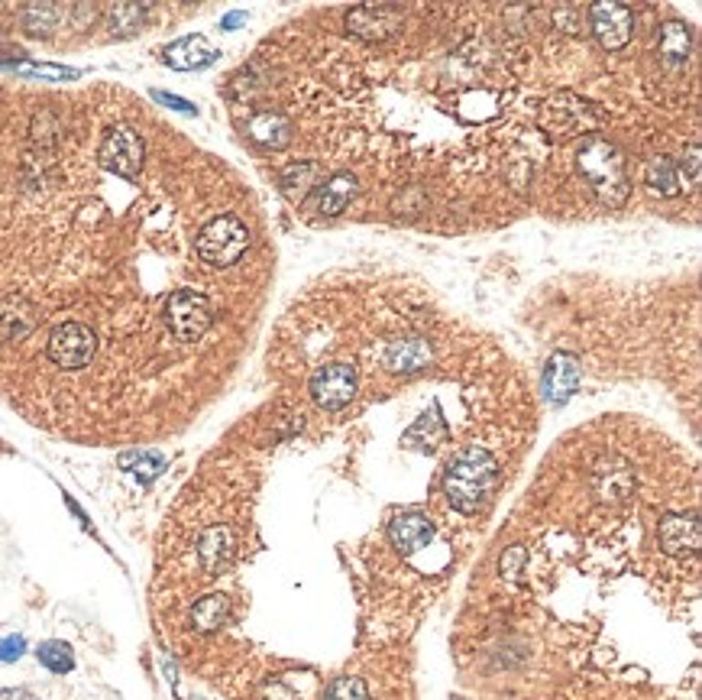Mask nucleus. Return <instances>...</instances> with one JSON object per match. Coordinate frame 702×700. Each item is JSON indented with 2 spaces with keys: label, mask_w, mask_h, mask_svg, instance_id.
Listing matches in <instances>:
<instances>
[{
  "label": "nucleus",
  "mask_w": 702,
  "mask_h": 700,
  "mask_svg": "<svg viewBox=\"0 0 702 700\" xmlns=\"http://www.w3.org/2000/svg\"><path fill=\"white\" fill-rule=\"evenodd\" d=\"M230 555H234V536L227 525H211L204 536L198 538V557L204 571L217 574L220 567H227Z\"/></svg>",
  "instance_id": "obj_18"
},
{
  "label": "nucleus",
  "mask_w": 702,
  "mask_h": 700,
  "mask_svg": "<svg viewBox=\"0 0 702 700\" xmlns=\"http://www.w3.org/2000/svg\"><path fill=\"white\" fill-rule=\"evenodd\" d=\"M689 182H699V146H689Z\"/></svg>",
  "instance_id": "obj_31"
},
{
  "label": "nucleus",
  "mask_w": 702,
  "mask_h": 700,
  "mask_svg": "<svg viewBox=\"0 0 702 700\" xmlns=\"http://www.w3.org/2000/svg\"><path fill=\"white\" fill-rule=\"evenodd\" d=\"M52 20H56V10L52 7H29L26 10V27L33 29V33H39V27H49Z\"/></svg>",
  "instance_id": "obj_29"
},
{
  "label": "nucleus",
  "mask_w": 702,
  "mask_h": 700,
  "mask_svg": "<svg viewBox=\"0 0 702 700\" xmlns=\"http://www.w3.org/2000/svg\"><path fill=\"white\" fill-rule=\"evenodd\" d=\"M314 179H318V165L314 163H295V165H288V169L282 172V188L285 192H305L308 186H314Z\"/></svg>",
  "instance_id": "obj_26"
},
{
  "label": "nucleus",
  "mask_w": 702,
  "mask_h": 700,
  "mask_svg": "<svg viewBox=\"0 0 702 700\" xmlns=\"http://www.w3.org/2000/svg\"><path fill=\"white\" fill-rule=\"evenodd\" d=\"M230 616V600L224 593H211V597H201L198 603L192 607V626L198 632H214L227 622Z\"/></svg>",
  "instance_id": "obj_19"
},
{
  "label": "nucleus",
  "mask_w": 702,
  "mask_h": 700,
  "mask_svg": "<svg viewBox=\"0 0 702 700\" xmlns=\"http://www.w3.org/2000/svg\"><path fill=\"white\" fill-rule=\"evenodd\" d=\"M311 399L318 402L324 412H343L350 402L356 399V366L350 364H324L314 370L311 383Z\"/></svg>",
  "instance_id": "obj_8"
},
{
  "label": "nucleus",
  "mask_w": 702,
  "mask_h": 700,
  "mask_svg": "<svg viewBox=\"0 0 702 700\" xmlns=\"http://www.w3.org/2000/svg\"><path fill=\"white\" fill-rule=\"evenodd\" d=\"M243 20H246V14H243V10H234V14L224 16V23H220V27H224V29H234V27H240Z\"/></svg>",
  "instance_id": "obj_32"
},
{
  "label": "nucleus",
  "mask_w": 702,
  "mask_h": 700,
  "mask_svg": "<svg viewBox=\"0 0 702 700\" xmlns=\"http://www.w3.org/2000/svg\"><path fill=\"white\" fill-rule=\"evenodd\" d=\"M23 652H26V639H23V636H7V639H0V662H4V664L20 662Z\"/></svg>",
  "instance_id": "obj_27"
},
{
  "label": "nucleus",
  "mask_w": 702,
  "mask_h": 700,
  "mask_svg": "<svg viewBox=\"0 0 702 700\" xmlns=\"http://www.w3.org/2000/svg\"><path fill=\"white\" fill-rule=\"evenodd\" d=\"M152 101H159V104H165V108H172V111H182V114H198V108H194L192 101L178 98V94H169V91H152Z\"/></svg>",
  "instance_id": "obj_28"
},
{
  "label": "nucleus",
  "mask_w": 702,
  "mask_h": 700,
  "mask_svg": "<svg viewBox=\"0 0 702 700\" xmlns=\"http://www.w3.org/2000/svg\"><path fill=\"white\" fill-rule=\"evenodd\" d=\"M538 123L540 130H547V133L553 136H576V133H589V130L596 127V114H592V108H589L582 98L561 91L557 98H550L544 108H540Z\"/></svg>",
  "instance_id": "obj_6"
},
{
  "label": "nucleus",
  "mask_w": 702,
  "mask_h": 700,
  "mask_svg": "<svg viewBox=\"0 0 702 700\" xmlns=\"http://www.w3.org/2000/svg\"><path fill=\"white\" fill-rule=\"evenodd\" d=\"M98 159L107 172H114L120 179H136L142 169V159H146V143L133 127H114L104 136Z\"/></svg>",
  "instance_id": "obj_7"
},
{
  "label": "nucleus",
  "mask_w": 702,
  "mask_h": 700,
  "mask_svg": "<svg viewBox=\"0 0 702 700\" xmlns=\"http://www.w3.org/2000/svg\"><path fill=\"white\" fill-rule=\"evenodd\" d=\"M347 27L362 39H385L402 27V14L395 7H356L347 14Z\"/></svg>",
  "instance_id": "obj_15"
},
{
  "label": "nucleus",
  "mask_w": 702,
  "mask_h": 700,
  "mask_svg": "<svg viewBox=\"0 0 702 700\" xmlns=\"http://www.w3.org/2000/svg\"><path fill=\"white\" fill-rule=\"evenodd\" d=\"M496 477H498L496 458H492L486 448H479V444H469V448L456 451L454 461L447 464V473H444V496H447V503L460 515H473L479 513L486 496L492 493Z\"/></svg>",
  "instance_id": "obj_1"
},
{
  "label": "nucleus",
  "mask_w": 702,
  "mask_h": 700,
  "mask_svg": "<svg viewBox=\"0 0 702 700\" xmlns=\"http://www.w3.org/2000/svg\"><path fill=\"white\" fill-rule=\"evenodd\" d=\"M589 23H592V33L602 43V49L618 52L632 43L634 14L624 4H596L589 10Z\"/></svg>",
  "instance_id": "obj_9"
},
{
  "label": "nucleus",
  "mask_w": 702,
  "mask_h": 700,
  "mask_svg": "<svg viewBox=\"0 0 702 700\" xmlns=\"http://www.w3.org/2000/svg\"><path fill=\"white\" fill-rule=\"evenodd\" d=\"M689 49H693V33L686 23L674 20L667 27H660V56L667 62H686Z\"/></svg>",
  "instance_id": "obj_21"
},
{
  "label": "nucleus",
  "mask_w": 702,
  "mask_h": 700,
  "mask_svg": "<svg viewBox=\"0 0 702 700\" xmlns=\"http://www.w3.org/2000/svg\"><path fill=\"white\" fill-rule=\"evenodd\" d=\"M353 195H356L353 172H334L330 179H324L305 198V211H311V215H318V217H334L353 201Z\"/></svg>",
  "instance_id": "obj_11"
},
{
  "label": "nucleus",
  "mask_w": 702,
  "mask_h": 700,
  "mask_svg": "<svg viewBox=\"0 0 702 700\" xmlns=\"http://www.w3.org/2000/svg\"><path fill=\"white\" fill-rule=\"evenodd\" d=\"M644 182L654 188V192L667 195V198L680 192V172H676L674 159L654 156L651 163H647V169H644Z\"/></svg>",
  "instance_id": "obj_22"
},
{
  "label": "nucleus",
  "mask_w": 702,
  "mask_h": 700,
  "mask_svg": "<svg viewBox=\"0 0 702 700\" xmlns=\"http://www.w3.org/2000/svg\"><path fill=\"white\" fill-rule=\"evenodd\" d=\"M217 58V52L204 43V37H184L165 49V65L178 69V72H192V69H204Z\"/></svg>",
  "instance_id": "obj_17"
},
{
  "label": "nucleus",
  "mask_w": 702,
  "mask_h": 700,
  "mask_svg": "<svg viewBox=\"0 0 702 700\" xmlns=\"http://www.w3.org/2000/svg\"><path fill=\"white\" fill-rule=\"evenodd\" d=\"M434 360V344L421 334H408V337H395V341L385 344L382 350V366L392 373H421L424 366H431Z\"/></svg>",
  "instance_id": "obj_10"
},
{
  "label": "nucleus",
  "mask_w": 702,
  "mask_h": 700,
  "mask_svg": "<svg viewBox=\"0 0 702 700\" xmlns=\"http://www.w3.org/2000/svg\"><path fill=\"white\" fill-rule=\"evenodd\" d=\"M36 658H39V664L52 674H68L71 668H75V652H71V645L62 642V639L43 642L36 649Z\"/></svg>",
  "instance_id": "obj_23"
},
{
  "label": "nucleus",
  "mask_w": 702,
  "mask_h": 700,
  "mask_svg": "<svg viewBox=\"0 0 702 700\" xmlns=\"http://www.w3.org/2000/svg\"><path fill=\"white\" fill-rule=\"evenodd\" d=\"M16 75H29V79H49V81H71L79 79L75 69H65V65H39V62H14L10 65Z\"/></svg>",
  "instance_id": "obj_25"
},
{
  "label": "nucleus",
  "mask_w": 702,
  "mask_h": 700,
  "mask_svg": "<svg viewBox=\"0 0 702 700\" xmlns=\"http://www.w3.org/2000/svg\"><path fill=\"white\" fill-rule=\"evenodd\" d=\"M544 393L547 399L553 402V406H563L567 399H573V393L580 389L582 383V366L580 360L573 357V354H553L550 360H547L544 366Z\"/></svg>",
  "instance_id": "obj_12"
},
{
  "label": "nucleus",
  "mask_w": 702,
  "mask_h": 700,
  "mask_svg": "<svg viewBox=\"0 0 702 700\" xmlns=\"http://www.w3.org/2000/svg\"><path fill=\"white\" fill-rule=\"evenodd\" d=\"M580 172L596 188V195L605 205H622L628 198V172L624 159L609 140L602 136H589L580 150Z\"/></svg>",
  "instance_id": "obj_2"
},
{
  "label": "nucleus",
  "mask_w": 702,
  "mask_h": 700,
  "mask_svg": "<svg viewBox=\"0 0 702 700\" xmlns=\"http://www.w3.org/2000/svg\"><path fill=\"white\" fill-rule=\"evenodd\" d=\"M320 700H369V687L362 678L343 674V678H334L324 687V697Z\"/></svg>",
  "instance_id": "obj_24"
},
{
  "label": "nucleus",
  "mask_w": 702,
  "mask_h": 700,
  "mask_svg": "<svg viewBox=\"0 0 702 700\" xmlns=\"http://www.w3.org/2000/svg\"><path fill=\"white\" fill-rule=\"evenodd\" d=\"M657 538H660V548L667 551V555L674 557L696 555V548H699V522H696V515L670 513L660 519Z\"/></svg>",
  "instance_id": "obj_13"
},
{
  "label": "nucleus",
  "mask_w": 702,
  "mask_h": 700,
  "mask_svg": "<svg viewBox=\"0 0 702 700\" xmlns=\"http://www.w3.org/2000/svg\"><path fill=\"white\" fill-rule=\"evenodd\" d=\"M0 700H39V697H36L33 691H26V687H4Z\"/></svg>",
  "instance_id": "obj_30"
},
{
  "label": "nucleus",
  "mask_w": 702,
  "mask_h": 700,
  "mask_svg": "<svg viewBox=\"0 0 702 700\" xmlns=\"http://www.w3.org/2000/svg\"><path fill=\"white\" fill-rule=\"evenodd\" d=\"M120 467H123V471H130L142 486H146V483H152V480H156L159 473L165 471V458L159 454V451H150V448L140 451V448H136V451H123V454H120Z\"/></svg>",
  "instance_id": "obj_20"
},
{
  "label": "nucleus",
  "mask_w": 702,
  "mask_h": 700,
  "mask_svg": "<svg viewBox=\"0 0 702 700\" xmlns=\"http://www.w3.org/2000/svg\"><path fill=\"white\" fill-rule=\"evenodd\" d=\"M246 133L249 140H256L266 150H282L291 140V123L278 111H256L246 123Z\"/></svg>",
  "instance_id": "obj_16"
},
{
  "label": "nucleus",
  "mask_w": 702,
  "mask_h": 700,
  "mask_svg": "<svg viewBox=\"0 0 702 700\" xmlns=\"http://www.w3.org/2000/svg\"><path fill=\"white\" fill-rule=\"evenodd\" d=\"M246 247H249V230L236 215L211 217V221L198 230V237H194V250H198V257L204 260V263L217 266V270L240 263Z\"/></svg>",
  "instance_id": "obj_4"
},
{
  "label": "nucleus",
  "mask_w": 702,
  "mask_h": 700,
  "mask_svg": "<svg viewBox=\"0 0 702 700\" xmlns=\"http://www.w3.org/2000/svg\"><path fill=\"white\" fill-rule=\"evenodd\" d=\"M434 538V522L424 513H402L389 522V542L402 555H418Z\"/></svg>",
  "instance_id": "obj_14"
},
{
  "label": "nucleus",
  "mask_w": 702,
  "mask_h": 700,
  "mask_svg": "<svg viewBox=\"0 0 702 700\" xmlns=\"http://www.w3.org/2000/svg\"><path fill=\"white\" fill-rule=\"evenodd\" d=\"M46 357L62 373H79L98 357V334L85 322H58L46 337Z\"/></svg>",
  "instance_id": "obj_5"
},
{
  "label": "nucleus",
  "mask_w": 702,
  "mask_h": 700,
  "mask_svg": "<svg viewBox=\"0 0 702 700\" xmlns=\"http://www.w3.org/2000/svg\"><path fill=\"white\" fill-rule=\"evenodd\" d=\"M162 322L165 328H169L172 341L194 344L211 331L214 305L198 289H175V292H169V299H165Z\"/></svg>",
  "instance_id": "obj_3"
}]
</instances>
